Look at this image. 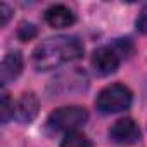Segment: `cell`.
I'll return each mask as SVG.
<instances>
[{"label": "cell", "instance_id": "obj_11", "mask_svg": "<svg viewBox=\"0 0 147 147\" xmlns=\"http://www.w3.org/2000/svg\"><path fill=\"white\" fill-rule=\"evenodd\" d=\"M35 35H36V28H35L31 23H23V24L18 28V36H19L23 42L31 40Z\"/></svg>", "mask_w": 147, "mask_h": 147}, {"label": "cell", "instance_id": "obj_4", "mask_svg": "<svg viewBox=\"0 0 147 147\" xmlns=\"http://www.w3.org/2000/svg\"><path fill=\"white\" fill-rule=\"evenodd\" d=\"M109 138L118 145H133L140 140V128L131 118H121L109 128Z\"/></svg>", "mask_w": 147, "mask_h": 147}, {"label": "cell", "instance_id": "obj_2", "mask_svg": "<svg viewBox=\"0 0 147 147\" xmlns=\"http://www.w3.org/2000/svg\"><path fill=\"white\" fill-rule=\"evenodd\" d=\"M133 95L128 87L121 83H113L102 88L95 99V107L100 114H116L130 109Z\"/></svg>", "mask_w": 147, "mask_h": 147}, {"label": "cell", "instance_id": "obj_13", "mask_svg": "<svg viewBox=\"0 0 147 147\" xmlns=\"http://www.w3.org/2000/svg\"><path fill=\"white\" fill-rule=\"evenodd\" d=\"M11 14H12V9L7 4H0V26L7 24V21L11 19Z\"/></svg>", "mask_w": 147, "mask_h": 147}, {"label": "cell", "instance_id": "obj_10", "mask_svg": "<svg viewBox=\"0 0 147 147\" xmlns=\"http://www.w3.org/2000/svg\"><path fill=\"white\" fill-rule=\"evenodd\" d=\"M14 116H16V104H14V100L11 99L9 94H4L2 95V104H0V119L5 125Z\"/></svg>", "mask_w": 147, "mask_h": 147}, {"label": "cell", "instance_id": "obj_7", "mask_svg": "<svg viewBox=\"0 0 147 147\" xmlns=\"http://www.w3.org/2000/svg\"><path fill=\"white\" fill-rule=\"evenodd\" d=\"M23 71V55L19 52H9L0 64V82L5 87L7 83L14 82Z\"/></svg>", "mask_w": 147, "mask_h": 147}, {"label": "cell", "instance_id": "obj_5", "mask_svg": "<svg viewBox=\"0 0 147 147\" xmlns=\"http://www.w3.org/2000/svg\"><path fill=\"white\" fill-rule=\"evenodd\" d=\"M121 57L116 54L113 47H99L92 54V67L99 76H109L118 69Z\"/></svg>", "mask_w": 147, "mask_h": 147}, {"label": "cell", "instance_id": "obj_1", "mask_svg": "<svg viewBox=\"0 0 147 147\" xmlns=\"http://www.w3.org/2000/svg\"><path fill=\"white\" fill-rule=\"evenodd\" d=\"M83 43L71 35H59L47 38L33 50V66L36 71H49L71 62L83 55Z\"/></svg>", "mask_w": 147, "mask_h": 147}, {"label": "cell", "instance_id": "obj_3", "mask_svg": "<svg viewBox=\"0 0 147 147\" xmlns=\"http://www.w3.org/2000/svg\"><path fill=\"white\" fill-rule=\"evenodd\" d=\"M88 119V113L82 106H66L50 113L47 126L54 131H75Z\"/></svg>", "mask_w": 147, "mask_h": 147}, {"label": "cell", "instance_id": "obj_6", "mask_svg": "<svg viewBox=\"0 0 147 147\" xmlns=\"http://www.w3.org/2000/svg\"><path fill=\"white\" fill-rule=\"evenodd\" d=\"M40 109V100L33 92H24L16 102V119L19 123H30L36 118Z\"/></svg>", "mask_w": 147, "mask_h": 147}, {"label": "cell", "instance_id": "obj_9", "mask_svg": "<svg viewBox=\"0 0 147 147\" xmlns=\"http://www.w3.org/2000/svg\"><path fill=\"white\" fill-rule=\"evenodd\" d=\"M61 147H92V144H90V140L83 133H80V131H69L62 138Z\"/></svg>", "mask_w": 147, "mask_h": 147}, {"label": "cell", "instance_id": "obj_12", "mask_svg": "<svg viewBox=\"0 0 147 147\" xmlns=\"http://www.w3.org/2000/svg\"><path fill=\"white\" fill-rule=\"evenodd\" d=\"M135 28H137L138 33L147 35V5L140 11L138 18H137V21H135Z\"/></svg>", "mask_w": 147, "mask_h": 147}, {"label": "cell", "instance_id": "obj_8", "mask_svg": "<svg viewBox=\"0 0 147 147\" xmlns=\"http://www.w3.org/2000/svg\"><path fill=\"white\" fill-rule=\"evenodd\" d=\"M75 19L76 18L73 14V11L67 5H62V4L50 5L45 11V21L52 28H67L75 23Z\"/></svg>", "mask_w": 147, "mask_h": 147}]
</instances>
